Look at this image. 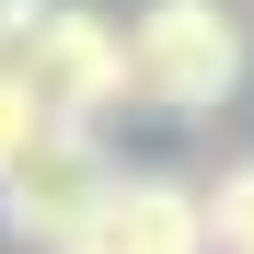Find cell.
Masks as SVG:
<instances>
[{
    "label": "cell",
    "instance_id": "cell-1",
    "mask_svg": "<svg viewBox=\"0 0 254 254\" xmlns=\"http://www.w3.org/2000/svg\"><path fill=\"white\" fill-rule=\"evenodd\" d=\"M127 58H139V104L150 116H220L243 93V12H220V0H150L127 23Z\"/></svg>",
    "mask_w": 254,
    "mask_h": 254
},
{
    "label": "cell",
    "instance_id": "cell-2",
    "mask_svg": "<svg viewBox=\"0 0 254 254\" xmlns=\"http://www.w3.org/2000/svg\"><path fill=\"white\" fill-rule=\"evenodd\" d=\"M104 196H116V162H104V139L93 127H69V116H47L23 139V162L0 174V231L12 243H93V220H104Z\"/></svg>",
    "mask_w": 254,
    "mask_h": 254
},
{
    "label": "cell",
    "instance_id": "cell-3",
    "mask_svg": "<svg viewBox=\"0 0 254 254\" xmlns=\"http://www.w3.org/2000/svg\"><path fill=\"white\" fill-rule=\"evenodd\" d=\"M23 81H35V104L69 116V127H104L116 104H139V58H127V23L104 12H81V0H58L47 23H35V47H23Z\"/></svg>",
    "mask_w": 254,
    "mask_h": 254
},
{
    "label": "cell",
    "instance_id": "cell-4",
    "mask_svg": "<svg viewBox=\"0 0 254 254\" xmlns=\"http://www.w3.org/2000/svg\"><path fill=\"white\" fill-rule=\"evenodd\" d=\"M93 243H104V254H220V231H208V185L116 174V196H104Z\"/></svg>",
    "mask_w": 254,
    "mask_h": 254
},
{
    "label": "cell",
    "instance_id": "cell-5",
    "mask_svg": "<svg viewBox=\"0 0 254 254\" xmlns=\"http://www.w3.org/2000/svg\"><path fill=\"white\" fill-rule=\"evenodd\" d=\"M208 231H220V254H254V162H231L208 185Z\"/></svg>",
    "mask_w": 254,
    "mask_h": 254
},
{
    "label": "cell",
    "instance_id": "cell-6",
    "mask_svg": "<svg viewBox=\"0 0 254 254\" xmlns=\"http://www.w3.org/2000/svg\"><path fill=\"white\" fill-rule=\"evenodd\" d=\"M47 127V104H35V81H23V58H0V174L23 162V139Z\"/></svg>",
    "mask_w": 254,
    "mask_h": 254
},
{
    "label": "cell",
    "instance_id": "cell-7",
    "mask_svg": "<svg viewBox=\"0 0 254 254\" xmlns=\"http://www.w3.org/2000/svg\"><path fill=\"white\" fill-rule=\"evenodd\" d=\"M47 12H58V0H0V58H23V47H35V23H47Z\"/></svg>",
    "mask_w": 254,
    "mask_h": 254
},
{
    "label": "cell",
    "instance_id": "cell-8",
    "mask_svg": "<svg viewBox=\"0 0 254 254\" xmlns=\"http://www.w3.org/2000/svg\"><path fill=\"white\" fill-rule=\"evenodd\" d=\"M58 254H104V243H58Z\"/></svg>",
    "mask_w": 254,
    "mask_h": 254
}]
</instances>
